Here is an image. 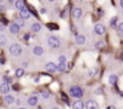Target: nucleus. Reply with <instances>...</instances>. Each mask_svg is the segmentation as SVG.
Returning <instances> with one entry per match:
<instances>
[{
	"label": "nucleus",
	"mask_w": 123,
	"mask_h": 109,
	"mask_svg": "<svg viewBox=\"0 0 123 109\" xmlns=\"http://www.w3.org/2000/svg\"><path fill=\"white\" fill-rule=\"evenodd\" d=\"M69 93H70V96L74 97V98H81V97L83 96V91H82V89L79 87V86H71L70 90H69Z\"/></svg>",
	"instance_id": "1"
},
{
	"label": "nucleus",
	"mask_w": 123,
	"mask_h": 109,
	"mask_svg": "<svg viewBox=\"0 0 123 109\" xmlns=\"http://www.w3.org/2000/svg\"><path fill=\"white\" fill-rule=\"evenodd\" d=\"M10 53L12 54V56H19V54L22 53V47L19 44H12L10 46Z\"/></svg>",
	"instance_id": "2"
},
{
	"label": "nucleus",
	"mask_w": 123,
	"mask_h": 109,
	"mask_svg": "<svg viewBox=\"0 0 123 109\" xmlns=\"http://www.w3.org/2000/svg\"><path fill=\"white\" fill-rule=\"evenodd\" d=\"M47 44H48L49 47H52V48H58V47L60 46V41H59V39L55 38V36H49V38L47 39Z\"/></svg>",
	"instance_id": "3"
},
{
	"label": "nucleus",
	"mask_w": 123,
	"mask_h": 109,
	"mask_svg": "<svg viewBox=\"0 0 123 109\" xmlns=\"http://www.w3.org/2000/svg\"><path fill=\"white\" fill-rule=\"evenodd\" d=\"M30 16H31V14H30V11H29V9H24V10H22V11H19V18L21 20H28V18H30Z\"/></svg>",
	"instance_id": "4"
},
{
	"label": "nucleus",
	"mask_w": 123,
	"mask_h": 109,
	"mask_svg": "<svg viewBox=\"0 0 123 109\" xmlns=\"http://www.w3.org/2000/svg\"><path fill=\"white\" fill-rule=\"evenodd\" d=\"M94 33L98 34V35H103V34L105 33V27H104V24H101V23L95 24V26H94Z\"/></svg>",
	"instance_id": "5"
},
{
	"label": "nucleus",
	"mask_w": 123,
	"mask_h": 109,
	"mask_svg": "<svg viewBox=\"0 0 123 109\" xmlns=\"http://www.w3.org/2000/svg\"><path fill=\"white\" fill-rule=\"evenodd\" d=\"M45 69H46V72H48V73H54V72L57 70V64L53 63V62H48V63L46 64Z\"/></svg>",
	"instance_id": "6"
},
{
	"label": "nucleus",
	"mask_w": 123,
	"mask_h": 109,
	"mask_svg": "<svg viewBox=\"0 0 123 109\" xmlns=\"http://www.w3.org/2000/svg\"><path fill=\"white\" fill-rule=\"evenodd\" d=\"M71 15H73V17H74V18L79 20V18H81V16H82V10H81L80 7H75V9H73Z\"/></svg>",
	"instance_id": "7"
},
{
	"label": "nucleus",
	"mask_w": 123,
	"mask_h": 109,
	"mask_svg": "<svg viewBox=\"0 0 123 109\" xmlns=\"http://www.w3.org/2000/svg\"><path fill=\"white\" fill-rule=\"evenodd\" d=\"M86 109H98V103L93 99H89L86 103Z\"/></svg>",
	"instance_id": "8"
},
{
	"label": "nucleus",
	"mask_w": 123,
	"mask_h": 109,
	"mask_svg": "<svg viewBox=\"0 0 123 109\" xmlns=\"http://www.w3.org/2000/svg\"><path fill=\"white\" fill-rule=\"evenodd\" d=\"M9 91H10V86H9V84L4 82V84L0 85V92H1V93L7 95V93H9Z\"/></svg>",
	"instance_id": "9"
},
{
	"label": "nucleus",
	"mask_w": 123,
	"mask_h": 109,
	"mask_svg": "<svg viewBox=\"0 0 123 109\" xmlns=\"http://www.w3.org/2000/svg\"><path fill=\"white\" fill-rule=\"evenodd\" d=\"M15 7L18 9L19 11H22V10L25 9V4H24V1H22V0H17V1H15Z\"/></svg>",
	"instance_id": "10"
},
{
	"label": "nucleus",
	"mask_w": 123,
	"mask_h": 109,
	"mask_svg": "<svg viewBox=\"0 0 123 109\" xmlns=\"http://www.w3.org/2000/svg\"><path fill=\"white\" fill-rule=\"evenodd\" d=\"M33 52H34L35 56H42V54H43V48L41 46H35L33 48Z\"/></svg>",
	"instance_id": "11"
},
{
	"label": "nucleus",
	"mask_w": 123,
	"mask_h": 109,
	"mask_svg": "<svg viewBox=\"0 0 123 109\" xmlns=\"http://www.w3.org/2000/svg\"><path fill=\"white\" fill-rule=\"evenodd\" d=\"M9 29H10V32H11L12 34H17V33L19 32V29H21V28H19V27L17 26V23L15 22V23H12V24L10 26V28H9Z\"/></svg>",
	"instance_id": "12"
},
{
	"label": "nucleus",
	"mask_w": 123,
	"mask_h": 109,
	"mask_svg": "<svg viewBox=\"0 0 123 109\" xmlns=\"http://www.w3.org/2000/svg\"><path fill=\"white\" fill-rule=\"evenodd\" d=\"M83 108H85V104L81 101H75L73 103V109H83Z\"/></svg>",
	"instance_id": "13"
},
{
	"label": "nucleus",
	"mask_w": 123,
	"mask_h": 109,
	"mask_svg": "<svg viewBox=\"0 0 123 109\" xmlns=\"http://www.w3.org/2000/svg\"><path fill=\"white\" fill-rule=\"evenodd\" d=\"M75 41H76L77 45H83L86 42V38H85V35H77L76 39H75Z\"/></svg>",
	"instance_id": "14"
},
{
	"label": "nucleus",
	"mask_w": 123,
	"mask_h": 109,
	"mask_svg": "<svg viewBox=\"0 0 123 109\" xmlns=\"http://www.w3.org/2000/svg\"><path fill=\"white\" fill-rule=\"evenodd\" d=\"M28 104L31 105V107L36 105V104H37V97H36V96H31V97H29V99H28Z\"/></svg>",
	"instance_id": "15"
},
{
	"label": "nucleus",
	"mask_w": 123,
	"mask_h": 109,
	"mask_svg": "<svg viewBox=\"0 0 123 109\" xmlns=\"http://www.w3.org/2000/svg\"><path fill=\"white\" fill-rule=\"evenodd\" d=\"M31 30L35 32V33L40 32V30H41V24L37 23V22H36V23H33V24H31Z\"/></svg>",
	"instance_id": "16"
},
{
	"label": "nucleus",
	"mask_w": 123,
	"mask_h": 109,
	"mask_svg": "<svg viewBox=\"0 0 123 109\" xmlns=\"http://www.w3.org/2000/svg\"><path fill=\"white\" fill-rule=\"evenodd\" d=\"M117 75L116 74H111L110 76H109V84H111V85H115L116 82H117Z\"/></svg>",
	"instance_id": "17"
},
{
	"label": "nucleus",
	"mask_w": 123,
	"mask_h": 109,
	"mask_svg": "<svg viewBox=\"0 0 123 109\" xmlns=\"http://www.w3.org/2000/svg\"><path fill=\"white\" fill-rule=\"evenodd\" d=\"M4 102L7 103V104H12V103L15 102V98H13L12 96H10V95H6V96L4 97Z\"/></svg>",
	"instance_id": "18"
},
{
	"label": "nucleus",
	"mask_w": 123,
	"mask_h": 109,
	"mask_svg": "<svg viewBox=\"0 0 123 109\" xmlns=\"http://www.w3.org/2000/svg\"><path fill=\"white\" fill-rule=\"evenodd\" d=\"M65 69H67V63H58V64H57V70L64 72Z\"/></svg>",
	"instance_id": "19"
},
{
	"label": "nucleus",
	"mask_w": 123,
	"mask_h": 109,
	"mask_svg": "<svg viewBox=\"0 0 123 109\" xmlns=\"http://www.w3.org/2000/svg\"><path fill=\"white\" fill-rule=\"evenodd\" d=\"M24 75V69L23 68H18L17 70H16V76L17 78H22Z\"/></svg>",
	"instance_id": "20"
},
{
	"label": "nucleus",
	"mask_w": 123,
	"mask_h": 109,
	"mask_svg": "<svg viewBox=\"0 0 123 109\" xmlns=\"http://www.w3.org/2000/svg\"><path fill=\"white\" fill-rule=\"evenodd\" d=\"M7 44V39L5 38V35H0V46H5Z\"/></svg>",
	"instance_id": "21"
},
{
	"label": "nucleus",
	"mask_w": 123,
	"mask_h": 109,
	"mask_svg": "<svg viewBox=\"0 0 123 109\" xmlns=\"http://www.w3.org/2000/svg\"><path fill=\"white\" fill-rule=\"evenodd\" d=\"M116 23H117V17H113V18L110 20V26H111L112 28H113V27H117Z\"/></svg>",
	"instance_id": "22"
},
{
	"label": "nucleus",
	"mask_w": 123,
	"mask_h": 109,
	"mask_svg": "<svg viewBox=\"0 0 123 109\" xmlns=\"http://www.w3.org/2000/svg\"><path fill=\"white\" fill-rule=\"evenodd\" d=\"M97 68H92V69H89V72H88V75L89 76H94L95 74H97Z\"/></svg>",
	"instance_id": "23"
},
{
	"label": "nucleus",
	"mask_w": 123,
	"mask_h": 109,
	"mask_svg": "<svg viewBox=\"0 0 123 109\" xmlns=\"http://www.w3.org/2000/svg\"><path fill=\"white\" fill-rule=\"evenodd\" d=\"M16 23H17V26L21 28V27H24V21L23 20H21V18H18V20H16Z\"/></svg>",
	"instance_id": "24"
},
{
	"label": "nucleus",
	"mask_w": 123,
	"mask_h": 109,
	"mask_svg": "<svg viewBox=\"0 0 123 109\" xmlns=\"http://www.w3.org/2000/svg\"><path fill=\"white\" fill-rule=\"evenodd\" d=\"M58 61H59V63H67V57L65 56H59Z\"/></svg>",
	"instance_id": "25"
},
{
	"label": "nucleus",
	"mask_w": 123,
	"mask_h": 109,
	"mask_svg": "<svg viewBox=\"0 0 123 109\" xmlns=\"http://www.w3.org/2000/svg\"><path fill=\"white\" fill-rule=\"evenodd\" d=\"M117 29H118V32H119L121 34H123V23H119V24L117 26Z\"/></svg>",
	"instance_id": "26"
},
{
	"label": "nucleus",
	"mask_w": 123,
	"mask_h": 109,
	"mask_svg": "<svg viewBox=\"0 0 123 109\" xmlns=\"http://www.w3.org/2000/svg\"><path fill=\"white\" fill-rule=\"evenodd\" d=\"M41 95H42V97H43V98H48V97H49V93H48V92H46V91H43Z\"/></svg>",
	"instance_id": "27"
},
{
	"label": "nucleus",
	"mask_w": 123,
	"mask_h": 109,
	"mask_svg": "<svg viewBox=\"0 0 123 109\" xmlns=\"http://www.w3.org/2000/svg\"><path fill=\"white\" fill-rule=\"evenodd\" d=\"M51 29H58V26L57 24H48Z\"/></svg>",
	"instance_id": "28"
},
{
	"label": "nucleus",
	"mask_w": 123,
	"mask_h": 109,
	"mask_svg": "<svg viewBox=\"0 0 123 109\" xmlns=\"http://www.w3.org/2000/svg\"><path fill=\"white\" fill-rule=\"evenodd\" d=\"M101 46H103V42H101V41H99V42L97 44V47H101Z\"/></svg>",
	"instance_id": "29"
},
{
	"label": "nucleus",
	"mask_w": 123,
	"mask_h": 109,
	"mask_svg": "<svg viewBox=\"0 0 123 109\" xmlns=\"http://www.w3.org/2000/svg\"><path fill=\"white\" fill-rule=\"evenodd\" d=\"M106 109H116V107H115V105H109Z\"/></svg>",
	"instance_id": "30"
},
{
	"label": "nucleus",
	"mask_w": 123,
	"mask_h": 109,
	"mask_svg": "<svg viewBox=\"0 0 123 109\" xmlns=\"http://www.w3.org/2000/svg\"><path fill=\"white\" fill-rule=\"evenodd\" d=\"M5 29V26L4 24H0V30H4Z\"/></svg>",
	"instance_id": "31"
},
{
	"label": "nucleus",
	"mask_w": 123,
	"mask_h": 109,
	"mask_svg": "<svg viewBox=\"0 0 123 109\" xmlns=\"http://www.w3.org/2000/svg\"><path fill=\"white\" fill-rule=\"evenodd\" d=\"M16 104L19 105V104H21V99H17V101H16Z\"/></svg>",
	"instance_id": "32"
},
{
	"label": "nucleus",
	"mask_w": 123,
	"mask_h": 109,
	"mask_svg": "<svg viewBox=\"0 0 123 109\" xmlns=\"http://www.w3.org/2000/svg\"><path fill=\"white\" fill-rule=\"evenodd\" d=\"M24 39H25V40H28V39H29V34H25V36H24Z\"/></svg>",
	"instance_id": "33"
},
{
	"label": "nucleus",
	"mask_w": 123,
	"mask_h": 109,
	"mask_svg": "<svg viewBox=\"0 0 123 109\" xmlns=\"http://www.w3.org/2000/svg\"><path fill=\"white\" fill-rule=\"evenodd\" d=\"M71 67H73V63H68V68H69V69H70V68H71Z\"/></svg>",
	"instance_id": "34"
},
{
	"label": "nucleus",
	"mask_w": 123,
	"mask_h": 109,
	"mask_svg": "<svg viewBox=\"0 0 123 109\" xmlns=\"http://www.w3.org/2000/svg\"><path fill=\"white\" fill-rule=\"evenodd\" d=\"M119 4H121V7H122V9H123V0H122V1H121V3H119Z\"/></svg>",
	"instance_id": "35"
},
{
	"label": "nucleus",
	"mask_w": 123,
	"mask_h": 109,
	"mask_svg": "<svg viewBox=\"0 0 123 109\" xmlns=\"http://www.w3.org/2000/svg\"><path fill=\"white\" fill-rule=\"evenodd\" d=\"M52 109H59V108H58V107H53Z\"/></svg>",
	"instance_id": "36"
},
{
	"label": "nucleus",
	"mask_w": 123,
	"mask_h": 109,
	"mask_svg": "<svg viewBox=\"0 0 123 109\" xmlns=\"http://www.w3.org/2000/svg\"><path fill=\"white\" fill-rule=\"evenodd\" d=\"M121 96H122V97H123V92H121Z\"/></svg>",
	"instance_id": "37"
},
{
	"label": "nucleus",
	"mask_w": 123,
	"mask_h": 109,
	"mask_svg": "<svg viewBox=\"0 0 123 109\" xmlns=\"http://www.w3.org/2000/svg\"><path fill=\"white\" fill-rule=\"evenodd\" d=\"M122 61H123V53H122Z\"/></svg>",
	"instance_id": "38"
},
{
	"label": "nucleus",
	"mask_w": 123,
	"mask_h": 109,
	"mask_svg": "<svg viewBox=\"0 0 123 109\" xmlns=\"http://www.w3.org/2000/svg\"><path fill=\"white\" fill-rule=\"evenodd\" d=\"M19 109H25V108H19Z\"/></svg>",
	"instance_id": "39"
},
{
	"label": "nucleus",
	"mask_w": 123,
	"mask_h": 109,
	"mask_svg": "<svg viewBox=\"0 0 123 109\" xmlns=\"http://www.w3.org/2000/svg\"><path fill=\"white\" fill-rule=\"evenodd\" d=\"M122 38H123V34H122Z\"/></svg>",
	"instance_id": "40"
}]
</instances>
